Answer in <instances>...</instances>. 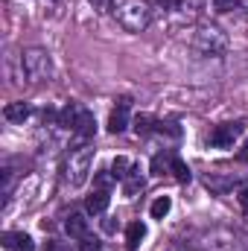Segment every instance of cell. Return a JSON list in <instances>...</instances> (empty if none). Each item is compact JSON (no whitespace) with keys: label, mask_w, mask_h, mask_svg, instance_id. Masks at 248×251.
Instances as JSON below:
<instances>
[{"label":"cell","mask_w":248,"mask_h":251,"mask_svg":"<svg viewBox=\"0 0 248 251\" xmlns=\"http://www.w3.org/2000/svg\"><path fill=\"white\" fill-rule=\"evenodd\" d=\"M114 18L125 32H143L152 24V6L146 0H117Z\"/></svg>","instance_id":"obj_1"},{"label":"cell","mask_w":248,"mask_h":251,"mask_svg":"<svg viewBox=\"0 0 248 251\" xmlns=\"http://www.w3.org/2000/svg\"><path fill=\"white\" fill-rule=\"evenodd\" d=\"M91 167H94V146L85 143L79 149H70L67 161H64V178L70 187H82L91 176Z\"/></svg>","instance_id":"obj_2"},{"label":"cell","mask_w":248,"mask_h":251,"mask_svg":"<svg viewBox=\"0 0 248 251\" xmlns=\"http://www.w3.org/2000/svg\"><path fill=\"white\" fill-rule=\"evenodd\" d=\"M193 47H196L198 53H204V56H219V53L228 50V35H225L219 26L204 24V26H196V32H193Z\"/></svg>","instance_id":"obj_3"},{"label":"cell","mask_w":248,"mask_h":251,"mask_svg":"<svg viewBox=\"0 0 248 251\" xmlns=\"http://www.w3.org/2000/svg\"><path fill=\"white\" fill-rule=\"evenodd\" d=\"M21 62H24V73H26L32 82H47V79L53 76V59H50V53H47L44 47H29V50H24Z\"/></svg>","instance_id":"obj_4"},{"label":"cell","mask_w":248,"mask_h":251,"mask_svg":"<svg viewBox=\"0 0 248 251\" xmlns=\"http://www.w3.org/2000/svg\"><path fill=\"white\" fill-rule=\"evenodd\" d=\"M243 123H222L216 126L213 131H210V146H219V149H228V146H234V140L243 134Z\"/></svg>","instance_id":"obj_5"},{"label":"cell","mask_w":248,"mask_h":251,"mask_svg":"<svg viewBox=\"0 0 248 251\" xmlns=\"http://www.w3.org/2000/svg\"><path fill=\"white\" fill-rule=\"evenodd\" d=\"M128 108H131V100H128V97H120V100H117V108H114L111 117H108V131H111V134L125 131V126H128Z\"/></svg>","instance_id":"obj_6"},{"label":"cell","mask_w":248,"mask_h":251,"mask_svg":"<svg viewBox=\"0 0 248 251\" xmlns=\"http://www.w3.org/2000/svg\"><path fill=\"white\" fill-rule=\"evenodd\" d=\"M3 246L12 251H35V243H32V237L29 234H12V231H6L3 234Z\"/></svg>","instance_id":"obj_7"},{"label":"cell","mask_w":248,"mask_h":251,"mask_svg":"<svg viewBox=\"0 0 248 251\" xmlns=\"http://www.w3.org/2000/svg\"><path fill=\"white\" fill-rule=\"evenodd\" d=\"M108 201H111V196H108V190H94L91 196H88V201H85V210L88 213H105V207H108Z\"/></svg>","instance_id":"obj_8"},{"label":"cell","mask_w":248,"mask_h":251,"mask_svg":"<svg viewBox=\"0 0 248 251\" xmlns=\"http://www.w3.org/2000/svg\"><path fill=\"white\" fill-rule=\"evenodd\" d=\"M64 231H67L70 237L82 240V237H88V219H85L82 213H70L67 222H64Z\"/></svg>","instance_id":"obj_9"},{"label":"cell","mask_w":248,"mask_h":251,"mask_svg":"<svg viewBox=\"0 0 248 251\" xmlns=\"http://www.w3.org/2000/svg\"><path fill=\"white\" fill-rule=\"evenodd\" d=\"M143 187H146V178H143V173L134 167V170L128 173V178H123V193L125 196H137Z\"/></svg>","instance_id":"obj_10"},{"label":"cell","mask_w":248,"mask_h":251,"mask_svg":"<svg viewBox=\"0 0 248 251\" xmlns=\"http://www.w3.org/2000/svg\"><path fill=\"white\" fill-rule=\"evenodd\" d=\"M3 117H6L9 123H24V120L29 117V105H26V102H9V105L3 108Z\"/></svg>","instance_id":"obj_11"},{"label":"cell","mask_w":248,"mask_h":251,"mask_svg":"<svg viewBox=\"0 0 248 251\" xmlns=\"http://www.w3.org/2000/svg\"><path fill=\"white\" fill-rule=\"evenodd\" d=\"M79 114H82V108H79L76 102H67L62 111H59V123L56 126H62V128H70V131H73V126H76V120H79Z\"/></svg>","instance_id":"obj_12"},{"label":"cell","mask_w":248,"mask_h":251,"mask_svg":"<svg viewBox=\"0 0 248 251\" xmlns=\"http://www.w3.org/2000/svg\"><path fill=\"white\" fill-rule=\"evenodd\" d=\"M173 161H175V155H170V152H158L155 158H152V176H164V173H173Z\"/></svg>","instance_id":"obj_13"},{"label":"cell","mask_w":248,"mask_h":251,"mask_svg":"<svg viewBox=\"0 0 248 251\" xmlns=\"http://www.w3.org/2000/svg\"><path fill=\"white\" fill-rule=\"evenodd\" d=\"M143 237H146V225L143 222H131L128 231H125V246H128V251H137Z\"/></svg>","instance_id":"obj_14"},{"label":"cell","mask_w":248,"mask_h":251,"mask_svg":"<svg viewBox=\"0 0 248 251\" xmlns=\"http://www.w3.org/2000/svg\"><path fill=\"white\" fill-rule=\"evenodd\" d=\"M134 170V164L125 158V155H117L114 161H111V173H114V178L117 181H123V178H128V173Z\"/></svg>","instance_id":"obj_15"},{"label":"cell","mask_w":248,"mask_h":251,"mask_svg":"<svg viewBox=\"0 0 248 251\" xmlns=\"http://www.w3.org/2000/svg\"><path fill=\"white\" fill-rule=\"evenodd\" d=\"M170 207H173V199H170V196H158V199L152 201L149 213H152V219H164V216L170 213Z\"/></svg>","instance_id":"obj_16"},{"label":"cell","mask_w":248,"mask_h":251,"mask_svg":"<svg viewBox=\"0 0 248 251\" xmlns=\"http://www.w3.org/2000/svg\"><path fill=\"white\" fill-rule=\"evenodd\" d=\"M155 128H158V123H155L149 114H137V117H134V131H137V134H149V131H155Z\"/></svg>","instance_id":"obj_17"},{"label":"cell","mask_w":248,"mask_h":251,"mask_svg":"<svg viewBox=\"0 0 248 251\" xmlns=\"http://www.w3.org/2000/svg\"><path fill=\"white\" fill-rule=\"evenodd\" d=\"M173 176H175V181H181V184H187L190 178H193V173H190V167H187L181 158H175L173 161Z\"/></svg>","instance_id":"obj_18"},{"label":"cell","mask_w":248,"mask_h":251,"mask_svg":"<svg viewBox=\"0 0 248 251\" xmlns=\"http://www.w3.org/2000/svg\"><path fill=\"white\" fill-rule=\"evenodd\" d=\"M114 181H117V178H114V173H111V170H99V173L94 176V184H97V190H108Z\"/></svg>","instance_id":"obj_19"},{"label":"cell","mask_w":248,"mask_h":251,"mask_svg":"<svg viewBox=\"0 0 248 251\" xmlns=\"http://www.w3.org/2000/svg\"><path fill=\"white\" fill-rule=\"evenodd\" d=\"M91 6H94L99 15H108V12H114L117 3H114V0H91Z\"/></svg>","instance_id":"obj_20"},{"label":"cell","mask_w":248,"mask_h":251,"mask_svg":"<svg viewBox=\"0 0 248 251\" xmlns=\"http://www.w3.org/2000/svg\"><path fill=\"white\" fill-rule=\"evenodd\" d=\"M79 251H99V240L97 237H82L79 240Z\"/></svg>","instance_id":"obj_21"},{"label":"cell","mask_w":248,"mask_h":251,"mask_svg":"<svg viewBox=\"0 0 248 251\" xmlns=\"http://www.w3.org/2000/svg\"><path fill=\"white\" fill-rule=\"evenodd\" d=\"M237 3L240 0H216V9L219 12H231V9H237Z\"/></svg>","instance_id":"obj_22"},{"label":"cell","mask_w":248,"mask_h":251,"mask_svg":"<svg viewBox=\"0 0 248 251\" xmlns=\"http://www.w3.org/2000/svg\"><path fill=\"white\" fill-rule=\"evenodd\" d=\"M158 6H164V9H175V6H181L184 0H155Z\"/></svg>","instance_id":"obj_23"},{"label":"cell","mask_w":248,"mask_h":251,"mask_svg":"<svg viewBox=\"0 0 248 251\" xmlns=\"http://www.w3.org/2000/svg\"><path fill=\"white\" fill-rule=\"evenodd\" d=\"M237 199H240V204H243V210L248 213V190H240V196H237Z\"/></svg>","instance_id":"obj_24"},{"label":"cell","mask_w":248,"mask_h":251,"mask_svg":"<svg viewBox=\"0 0 248 251\" xmlns=\"http://www.w3.org/2000/svg\"><path fill=\"white\" fill-rule=\"evenodd\" d=\"M44 251H67V249H64L62 243H56V240H53V243H47V249H44Z\"/></svg>","instance_id":"obj_25"},{"label":"cell","mask_w":248,"mask_h":251,"mask_svg":"<svg viewBox=\"0 0 248 251\" xmlns=\"http://www.w3.org/2000/svg\"><path fill=\"white\" fill-rule=\"evenodd\" d=\"M237 158H240V161H243V164H248V143H246V146H243V152H240V155H237Z\"/></svg>","instance_id":"obj_26"}]
</instances>
